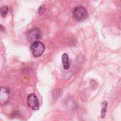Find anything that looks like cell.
<instances>
[{"mask_svg": "<svg viewBox=\"0 0 121 121\" xmlns=\"http://www.w3.org/2000/svg\"><path fill=\"white\" fill-rule=\"evenodd\" d=\"M27 104H28V107L30 109H32L33 111H37L40 108V103H39L38 99L37 96L33 93H31L28 96Z\"/></svg>", "mask_w": 121, "mask_h": 121, "instance_id": "obj_3", "label": "cell"}, {"mask_svg": "<svg viewBox=\"0 0 121 121\" xmlns=\"http://www.w3.org/2000/svg\"><path fill=\"white\" fill-rule=\"evenodd\" d=\"M9 11V7L7 6H4L1 8V14L3 17H4Z\"/></svg>", "mask_w": 121, "mask_h": 121, "instance_id": "obj_7", "label": "cell"}, {"mask_svg": "<svg viewBox=\"0 0 121 121\" xmlns=\"http://www.w3.org/2000/svg\"><path fill=\"white\" fill-rule=\"evenodd\" d=\"M45 49V47L44 44L42 42L38 41L33 42L30 47V52L34 57L40 56L44 53Z\"/></svg>", "mask_w": 121, "mask_h": 121, "instance_id": "obj_1", "label": "cell"}, {"mask_svg": "<svg viewBox=\"0 0 121 121\" xmlns=\"http://www.w3.org/2000/svg\"><path fill=\"white\" fill-rule=\"evenodd\" d=\"M87 16L88 12L86 9L82 6H77L73 11V16L78 21H82L85 20L87 18Z\"/></svg>", "mask_w": 121, "mask_h": 121, "instance_id": "obj_2", "label": "cell"}, {"mask_svg": "<svg viewBox=\"0 0 121 121\" xmlns=\"http://www.w3.org/2000/svg\"><path fill=\"white\" fill-rule=\"evenodd\" d=\"M106 106H104V108L102 109V111H101V113H103L104 114H103V116H102V117L104 118V116H105V113H106Z\"/></svg>", "mask_w": 121, "mask_h": 121, "instance_id": "obj_9", "label": "cell"}, {"mask_svg": "<svg viewBox=\"0 0 121 121\" xmlns=\"http://www.w3.org/2000/svg\"><path fill=\"white\" fill-rule=\"evenodd\" d=\"M10 97V91L8 88H1V94H0V101L1 104L3 105L4 103H6Z\"/></svg>", "mask_w": 121, "mask_h": 121, "instance_id": "obj_5", "label": "cell"}, {"mask_svg": "<svg viewBox=\"0 0 121 121\" xmlns=\"http://www.w3.org/2000/svg\"><path fill=\"white\" fill-rule=\"evenodd\" d=\"M62 61L63 64V68L65 70H68L70 68V62L69 56L67 53H64L62 56Z\"/></svg>", "mask_w": 121, "mask_h": 121, "instance_id": "obj_6", "label": "cell"}, {"mask_svg": "<svg viewBox=\"0 0 121 121\" xmlns=\"http://www.w3.org/2000/svg\"><path fill=\"white\" fill-rule=\"evenodd\" d=\"M45 11V6H44V5H43V6H41L39 9H38V14H43L44 11Z\"/></svg>", "mask_w": 121, "mask_h": 121, "instance_id": "obj_8", "label": "cell"}, {"mask_svg": "<svg viewBox=\"0 0 121 121\" xmlns=\"http://www.w3.org/2000/svg\"><path fill=\"white\" fill-rule=\"evenodd\" d=\"M27 38L29 41H38V39L41 38V31L39 29H33L28 31Z\"/></svg>", "mask_w": 121, "mask_h": 121, "instance_id": "obj_4", "label": "cell"}]
</instances>
